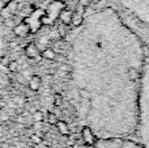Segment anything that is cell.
<instances>
[{
    "mask_svg": "<svg viewBox=\"0 0 149 148\" xmlns=\"http://www.w3.org/2000/svg\"><path fill=\"white\" fill-rule=\"evenodd\" d=\"M15 102L17 105H20V106H24V104H25V98H15Z\"/></svg>",
    "mask_w": 149,
    "mask_h": 148,
    "instance_id": "obj_16",
    "label": "cell"
},
{
    "mask_svg": "<svg viewBox=\"0 0 149 148\" xmlns=\"http://www.w3.org/2000/svg\"><path fill=\"white\" fill-rule=\"evenodd\" d=\"M5 4H7V3H4V1H3V0H0V12H1L3 9H4Z\"/></svg>",
    "mask_w": 149,
    "mask_h": 148,
    "instance_id": "obj_17",
    "label": "cell"
},
{
    "mask_svg": "<svg viewBox=\"0 0 149 148\" xmlns=\"http://www.w3.org/2000/svg\"><path fill=\"white\" fill-rule=\"evenodd\" d=\"M62 96L60 94H55V101H54V104H55V106H60L62 105Z\"/></svg>",
    "mask_w": 149,
    "mask_h": 148,
    "instance_id": "obj_15",
    "label": "cell"
},
{
    "mask_svg": "<svg viewBox=\"0 0 149 148\" xmlns=\"http://www.w3.org/2000/svg\"><path fill=\"white\" fill-rule=\"evenodd\" d=\"M13 33H15V36L20 37V38H24V37H26L29 33H31V31L26 22H20L18 25L13 26Z\"/></svg>",
    "mask_w": 149,
    "mask_h": 148,
    "instance_id": "obj_2",
    "label": "cell"
},
{
    "mask_svg": "<svg viewBox=\"0 0 149 148\" xmlns=\"http://www.w3.org/2000/svg\"><path fill=\"white\" fill-rule=\"evenodd\" d=\"M24 51H25V55L28 58H30V59H36L37 57L39 55V49L38 46H37L36 43H28L25 46V49H24Z\"/></svg>",
    "mask_w": 149,
    "mask_h": 148,
    "instance_id": "obj_4",
    "label": "cell"
},
{
    "mask_svg": "<svg viewBox=\"0 0 149 148\" xmlns=\"http://www.w3.org/2000/svg\"><path fill=\"white\" fill-rule=\"evenodd\" d=\"M7 67H8V70H9V71L15 72V71H17L18 64H17V62H16V60H10V62L7 64Z\"/></svg>",
    "mask_w": 149,
    "mask_h": 148,
    "instance_id": "obj_13",
    "label": "cell"
},
{
    "mask_svg": "<svg viewBox=\"0 0 149 148\" xmlns=\"http://www.w3.org/2000/svg\"><path fill=\"white\" fill-rule=\"evenodd\" d=\"M4 106H5V101H3V100H0V110H1V109H4Z\"/></svg>",
    "mask_w": 149,
    "mask_h": 148,
    "instance_id": "obj_18",
    "label": "cell"
},
{
    "mask_svg": "<svg viewBox=\"0 0 149 148\" xmlns=\"http://www.w3.org/2000/svg\"><path fill=\"white\" fill-rule=\"evenodd\" d=\"M41 57L47 60H54V59H56V51H55L54 49L47 47V49H45L43 51L41 52Z\"/></svg>",
    "mask_w": 149,
    "mask_h": 148,
    "instance_id": "obj_8",
    "label": "cell"
},
{
    "mask_svg": "<svg viewBox=\"0 0 149 148\" xmlns=\"http://www.w3.org/2000/svg\"><path fill=\"white\" fill-rule=\"evenodd\" d=\"M64 8H65L64 1L56 0V1L51 3V4L49 5V8H47L46 13H43V16H42V18H41L42 24H45V25H50V24H52L58 17H59V13L62 12Z\"/></svg>",
    "mask_w": 149,
    "mask_h": 148,
    "instance_id": "obj_1",
    "label": "cell"
},
{
    "mask_svg": "<svg viewBox=\"0 0 149 148\" xmlns=\"http://www.w3.org/2000/svg\"><path fill=\"white\" fill-rule=\"evenodd\" d=\"M17 8H18V3L17 1H15V0H9V1L5 4V9H8L10 13H15L16 10H17Z\"/></svg>",
    "mask_w": 149,
    "mask_h": 148,
    "instance_id": "obj_10",
    "label": "cell"
},
{
    "mask_svg": "<svg viewBox=\"0 0 149 148\" xmlns=\"http://www.w3.org/2000/svg\"><path fill=\"white\" fill-rule=\"evenodd\" d=\"M41 84H42V79H41V76H38V75H33L30 79H29V81H28L29 89H30V91H33V92L39 91Z\"/></svg>",
    "mask_w": 149,
    "mask_h": 148,
    "instance_id": "obj_5",
    "label": "cell"
},
{
    "mask_svg": "<svg viewBox=\"0 0 149 148\" xmlns=\"http://www.w3.org/2000/svg\"><path fill=\"white\" fill-rule=\"evenodd\" d=\"M72 17H73V10H71L70 8H64L59 13V17L58 18L62 21L63 25H71L72 24Z\"/></svg>",
    "mask_w": 149,
    "mask_h": 148,
    "instance_id": "obj_3",
    "label": "cell"
},
{
    "mask_svg": "<svg viewBox=\"0 0 149 148\" xmlns=\"http://www.w3.org/2000/svg\"><path fill=\"white\" fill-rule=\"evenodd\" d=\"M80 8H81V9H79V10L76 9L73 12V17H72V25L73 26L81 25L82 20H84V13H82V9H84V7H81V5H80Z\"/></svg>",
    "mask_w": 149,
    "mask_h": 148,
    "instance_id": "obj_7",
    "label": "cell"
},
{
    "mask_svg": "<svg viewBox=\"0 0 149 148\" xmlns=\"http://www.w3.org/2000/svg\"><path fill=\"white\" fill-rule=\"evenodd\" d=\"M33 119L36 121V122H42V121H43V113H42L41 110H37V112H34Z\"/></svg>",
    "mask_w": 149,
    "mask_h": 148,
    "instance_id": "obj_12",
    "label": "cell"
},
{
    "mask_svg": "<svg viewBox=\"0 0 149 148\" xmlns=\"http://www.w3.org/2000/svg\"><path fill=\"white\" fill-rule=\"evenodd\" d=\"M56 127H58V130L63 134V135H67L68 131H70V130H68V125L64 122V121H58V122H56Z\"/></svg>",
    "mask_w": 149,
    "mask_h": 148,
    "instance_id": "obj_9",
    "label": "cell"
},
{
    "mask_svg": "<svg viewBox=\"0 0 149 148\" xmlns=\"http://www.w3.org/2000/svg\"><path fill=\"white\" fill-rule=\"evenodd\" d=\"M92 1H93V0H79V5L86 8V7H89V5L92 4Z\"/></svg>",
    "mask_w": 149,
    "mask_h": 148,
    "instance_id": "obj_14",
    "label": "cell"
},
{
    "mask_svg": "<svg viewBox=\"0 0 149 148\" xmlns=\"http://www.w3.org/2000/svg\"><path fill=\"white\" fill-rule=\"evenodd\" d=\"M47 122L51 123V125H56V122H58L56 114H54V113H47Z\"/></svg>",
    "mask_w": 149,
    "mask_h": 148,
    "instance_id": "obj_11",
    "label": "cell"
},
{
    "mask_svg": "<svg viewBox=\"0 0 149 148\" xmlns=\"http://www.w3.org/2000/svg\"><path fill=\"white\" fill-rule=\"evenodd\" d=\"M81 135H82L84 142L86 144H89V146H93V144L95 143V136H94V134L92 133V130H90L89 127H84V128H82Z\"/></svg>",
    "mask_w": 149,
    "mask_h": 148,
    "instance_id": "obj_6",
    "label": "cell"
}]
</instances>
